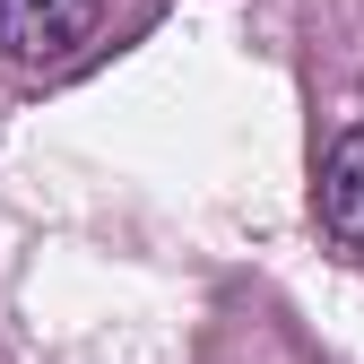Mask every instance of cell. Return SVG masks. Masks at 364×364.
I'll return each mask as SVG.
<instances>
[{
    "mask_svg": "<svg viewBox=\"0 0 364 364\" xmlns=\"http://www.w3.org/2000/svg\"><path fill=\"white\" fill-rule=\"evenodd\" d=\"M312 208H321V235L364 260V122L330 139L321 173H312Z\"/></svg>",
    "mask_w": 364,
    "mask_h": 364,
    "instance_id": "cell-2",
    "label": "cell"
},
{
    "mask_svg": "<svg viewBox=\"0 0 364 364\" xmlns=\"http://www.w3.org/2000/svg\"><path fill=\"white\" fill-rule=\"evenodd\" d=\"M105 26V0H0V53L9 61H70Z\"/></svg>",
    "mask_w": 364,
    "mask_h": 364,
    "instance_id": "cell-1",
    "label": "cell"
}]
</instances>
